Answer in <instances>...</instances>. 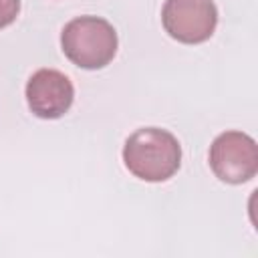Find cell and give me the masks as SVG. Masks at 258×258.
<instances>
[{
    "label": "cell",
    "instance_id": "obj_5",
    "mask_svg": "<svg viewBox=\"0 0 258 258\" xmlns=\"http://www.w3.org/2000/svg\"><path fill=\"white\" fill-rule=\"evenodd\" d=\"M75 99V87L71 79L56 69H38L26 83L28 109L40 119L62 117Z\"/></svg>",
    "mask_w": 258,
    "mask_h": 258
},
{
    "label": "cell",
    "instance_id": "obj_2",
    "mask_svg": "<svg viewBox=\"0 0 258 258\" xmlns=\"http://www.w3.org/2000/svg\"><path fill=\"white\" fill-rule=\"evenodd\" d=\"M117 32L111 22L101 16H77L69 20L60 32V48L64 56L81 69H103L117 54Z\"/></svg>",
    "mask_w": 258,
    "mask_h": 258
},
{
    "label": "cell",
    "instance_id": "obj_4",
    "mask_svg": "<svg viewBox=\"0 0 258 258\" xmlns=\"http://www.w3.org/2000/svg\"><path fill=\"white\" fill-rule=\"evenodd\" d=\"M161 24L173 40L200 44L214 34L218 8L214 0H165L161 8Z\"/></svg>",
    "mask_w": 258,
    "mask_h": 258
},
{
    "label": "cell",
    "instance_id": "obj_3",
    "mask_svg": "<svg viewBox=\"0 0 258 258\" xmlns=\"http://www.w3.org/2000/svg\"><path fill=\"white\" fill-rule=\"evenodd\" d=\"M208 159L214 175L232 185L250 181L258 171L256 141L242 131L220 133L210 145Z\"/></svg>",
    "mask_w": 258,
    "mask_h": 258
},
{
    "label": "cell",
    "instance_id": "obj_6",
    "mask_svg": "<svg viewBox=\"0 0 258 258\" xmlns=\"http://www.w3.org/2000/svg\"><path fill=\"white\" fill-rule=\"evenodd\" d=\"M18 12H20V0H0V28L12 24Z\"/></svg>",
    "mask_w": 258,
    "mask_h": 258
},
{
    "label": "cell",
    "instance_id": "obj_1",
    "mask_svg": "<svg viewBox=\"0 0 258 258\" xmlns=\"http://www.w3.org/2000/svg\"><path fill=\"white\" fill-rule=\"evenodd\" d=\"M125 167L143 181H165L181 165V145L173 133L159 127H141L123 145Z\"/></svg>",
    "mask_w": 258,
    "mask_h": 258
}]
</instances>
